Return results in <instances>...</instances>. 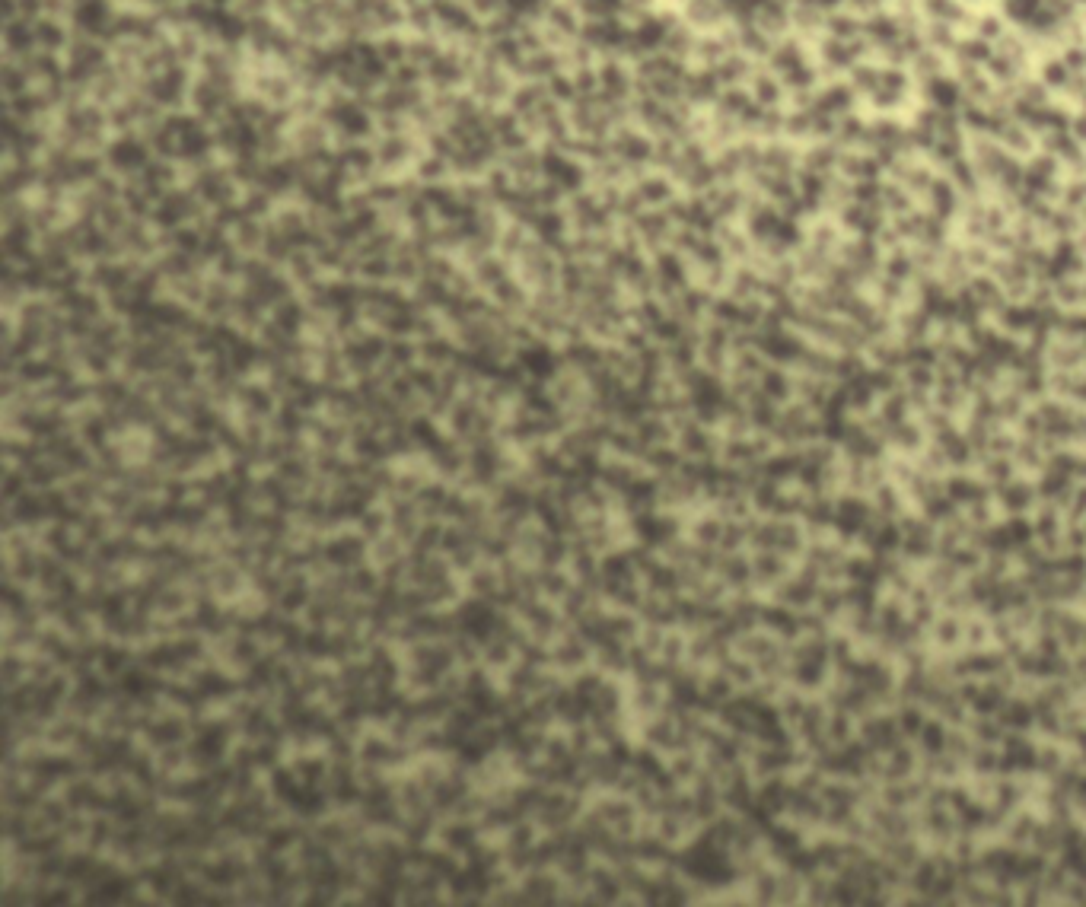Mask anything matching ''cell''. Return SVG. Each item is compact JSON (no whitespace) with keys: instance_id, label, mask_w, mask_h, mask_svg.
<instances>
[{"instance_id":"cell-1","label":"cell","mask_w":1086,"mask_h":907,"mask_svg":"<svg viewBox=\"0 0 1086 907\" xmlns=\"http://www.w3.org/2000/svg\"><path fill=\"white\" fill-rule=\"evenodd\" d=\"M335 121H338V128H344V131H367V115L364 112H360V109H354V106H338L335 109Z\"/></svg>"},{"instance_id":"cell-2","label":"cell","mask_w":1086,"mask_h":907,"mask_svg":"<svg viewBox=\"0 0 1086 907\" xmlns=\"http://www.w3.org/2000/svg\"><path fill=\"white\" fill-rule=\"evenodd\" d=\"M545 166H548V176L564 182V185H577V182H580V172H577L571 163H567V160H561V156H548Z\"/></svg>"},{"instance_id":"cell-3","label":"cell","mask_w":1086,"mask_h":907,"mask_svg":"<svg viewBox=\"0 0 1086 907\" xmlns=\"http://www.w3.org/2000/svg\"><path fill=\"white\" fill-rule=\"evenodd\" d=\"M80 23L86 29H99L102 23H106V7H102V0H86V4L80 7Z\"/></svg>"},{"instance_id":"cell-4","label":"cell","mask_w":1086,"mask_h":907,"mask_svg":"<svg viewBox=\"0 0 1086 907\" xmlns=\"http://www.w3.org/2000/svg\"><path fill=\"white\" fill-rule=\"evenodd\" d=\"M115 160H122V163H137V160H144V150L128 141V144H122V147L115 150Z\"/></svg>"},{"instance_id":"cell-5","label":"cell","mask_w":1086,"mask_h":907,"mask_svg":"<svg viewBox=\"0 0 1086 907\" xmlns=\"http://www.w3.org/2000/svg\"><path fill=\"white\" fill-rule=\"evenodd\" d=\"M618 4V0H586V7H590L593 13H606Z\"/></svg>"},{"instance_id":"cell-6","label":"cell","mask_w":1086,"mask_h":907,"mask_svg":"<svg viewBox=\"0 0 1086 907\" xmlns=\"http://www.w3.org/2000/svg\"><path fill=\"white\" fill-rule=\"evenodd\" d=\"M507 4H510L513 10H532V7L539 4V0H507Z\"/></svg>"}]
</instances>
